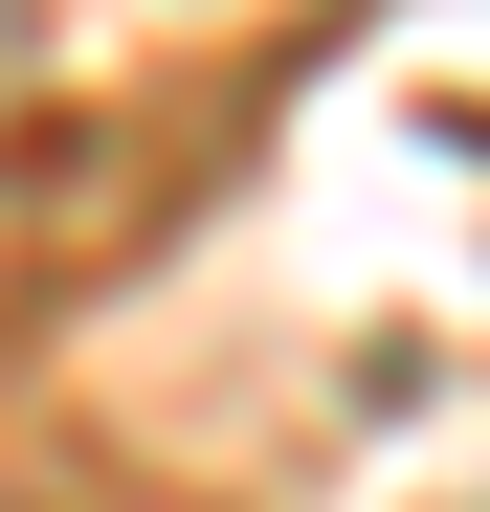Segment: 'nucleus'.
Masks as SVG:
<instances>
[{"label":"nucleus","instance_id":"1","mask_svg":"<svg viewBox=\"0 0 490 512\" xmlns=\"http://www.w3.org/2000/svg\"><path fill=\"white\" fill-rule=\"evenodd\" d=\"M23 67H45V0H0V90H23Z\"/></svg>","mask_w":490,"mask_h":512}]
</instances>
